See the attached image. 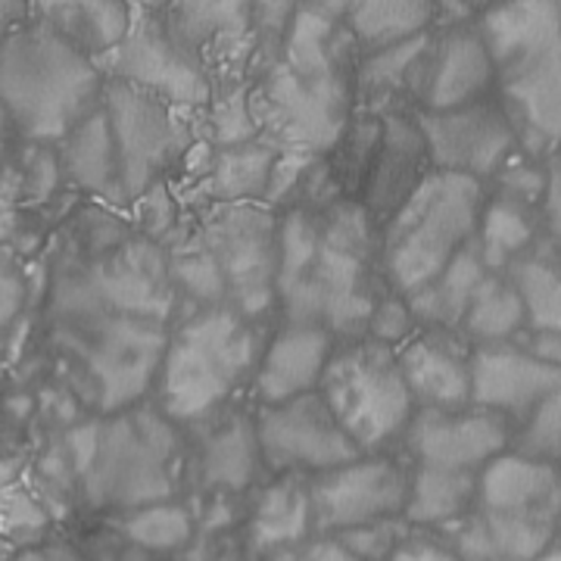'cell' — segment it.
Wrapping results in <instances>:
<instances>
[{
    "mask_svg": "<svg viewBox=\"0 0 561 561\" xmlns=\"http://www.w3.org/2000/svg\"><path fill=\"white\" fill-rule=\"evenodd\" d=\"M98 69L103 79L128 81L175 110H203L216 91V81L203 62L172 38L160 10H144L135 16L128 35L98 60Z\"/></svg>",
    "mask_w": 561,
    "mask_h": 561,
    "instance_id": "15",
    "label": "cell"
},
{
    "mask_svg": "<svg viewBox=\"0 0 561 561\" xmlns=\"http://www.w3.org/2000/svg\"><path fill=\"white\" fill-rule=\"evenodd\" d=\"M356 54L343 22L300 7L250 91L260 138L284 153H328L356 116Z\"/></svg>",
    "mask_w": 561,
    "mask_h": 561,
    "instance_id": "2",
    "label": "cell"
},
{
    "mask_svg": "<svg viewBox=\"0 0 561 561\" xmlns=\"http://www.w3.org/2000/svg\"><path fill=\"white\" fill-rule=\"evenodd\" d=\"M478 32L518 147L549 153L561 140V0H500Z\"/></svg>",
    "mask_w": 561,
    "mask_h": 561,
    "instance_id": "7",
    "label": "cell"
},
{
    "mask_svg": "<svg viewBox=\"0 0 561 561\" xmlns=\"http://www.w3.org/2000/svg\"><path fill=\"white\" fill-rule=\"evenodd\" d=\"M25 302H28L25 268L16 260V253L0 243V346L7 343L13 324L20 321Z\"/></svg>",
    "mask_w": 561,
    "mask_h": 561,
    "instance_id": "39",
    "label": "cell"
},
{
    "mask_svg": "<svg viewBox=\"0 0 561 561\" xmlns=\"http://www.w3.org/2000/svg\"><path fill=\"white\" fill-rule=\"evenodd\" d=\"M206 561H253V559H250V556L243 552L238 542L231 540L228 546H221V549L216 552V556H213V559H206Z\"/></svg>",
    "mask_w": 561,
    "mask_h": 561,
    "instance_id": "45",
    "label": "cell"
},
{
    "mask_svg": "<svg viewBox=\"0 0 561 561\" xmlns=\"http://www.w3.org/2000/svg\"><path fill=\"white\" fill-rule=\"evenodd\" d=\"M54 150H57L62 181L69 187L106 206H122L116 153H113V138H110L103 106H98L88 119H81L66 138L57 140Z\"/></svg>",
    "mask_w": 561,
    "mask_h": 561,
    "instance_id": "29",
    "label": "cell"
},
{
    "mask_svg": "<svg viewBox=\"0 0 561 561\" xmlns=\"http://www.w3.org/2000/svg\"><path fill=\"white\" fill-rule=\"evenodd\" d=\"M534 561H561V542L559 540L552 542V546H549V549L542 552L540 559H534Z\"/></svg>",
    "mask_w": 561,
    "mask_h": 561,
    "instance_id": "46",
    "label": "cell"
},
{
    "mask_svg": "<svg viewBox=\"0 0 561 561\" xmlns=\"http://www.w3.org/2000/svg\"><path fill=\"white\" fill-rule=\"evenodd\" d=\"M256 443H260L265 474H300L312 478L319 471L337 468L362 456L343 434L337 419L324 405L319 390L302 393L275 405H256L253 412Z\"/></svg>",
    "mask_w": 561,
    "mask_h": 561,
    "instance_id": "16",
    "label": "cell"
},
{
    "mask_svg": "<svg viewBox=\"0 0 561 561\" xmlns=\"http://www.w3.org/2000/svg\"><path fill=\"white\" fill-rule=\"evenodd\" d=\"M0 427H3V400H0Z\"/></svg>",
    "mask_w": 561,
    "mask_h": 561,
    "instance_id": "47",
    "label": "cell"
},
{
    "mask_svg": "<svg viewBox=\"0 0 561 561\" xmlns=\"http://www.w3.org/2000/svg\"><path fill=\"white\" fill-rule=\"evenodd\" d=\"M103 116L110 125L122 206H138L179 172L191 153V128L179 110L119 79L103 81Z\"/></svg>",
    "mask_w": 561,
    "mask_h": 561,
    "instance_id": "13",
    "label": "cell"
},
{
    "mask_svg": "<svg viewBox=\"0 0 561 561\" xmlns=\"http://www.w3.org/2000/svg\"><path fill=\"white\" fill-rule=\"evenodd\" d=\"M103 522L116 524L128 540L140 546L144 552L157 556V559H181L197 534V515H194V502L184 500H165L131 508L122 515H110Z\"/></svg>",
    "mask_w": 561,
    "mask_h": 561,
    "instance_id": "33",
    "label": "cell"
},
{
    "mask_svg": "<svg viewBox=\"0 0 561 561\" xmlns=\"http://www.w3.org/2000/svg\"><path fill=\"white\" fill-rule=\"evenodd\" d=\"M275 324H262L228 306L179 309L150 402L184 434L219 412L241 405L265 341Z\"/></svg>",
    "mask_w": 561,
    "mask_h": 561,
    "instance_id": "6",
    "label": "cell"
},
{
    "mask_svg": "<svg viewBox=\"0 0 561 561\" xmlns=\"http://www.w3.org/2000/svg\"><path fill=\"white\" fill-rule=\"evenodd\" d=\"M534 247V243H530ZM524 250L505 265V278L522 297L524 319L534 331H559L561 334V260Z\"/></svg>",
    "mask_w": 561,
    "mask_h": 561,
    "instance_id": "34",
    "label": "cell"
},
{
    "mask_svg": "<svg viewBox=\"0 0 561 561\" xmlns=\"http://www.w3.org/2000/svg\"><path fill=\"white\" fill-rule=\"evenodd\" d=\"M76 546L88 556V561H162L144 552L140 546H135L122 534L116 524L103 522V518H94L91 527H84L76 537Z\"/></svg>",
    "mask_w": 561,
    "mask_h": 561,
    "instance_id": "38",
    "label": "cell"
},
{
    "mask_svg": "<svg viewBox=\"0 0 561 561\" xmlns=\"http://www.w3.org/2000/svg\"><path fill=\"white\" fill-rule=\"evenodd\" d=\"M0 561H3V559H0Z\"/></svg>",
    "mask_w": 561,
    "mask_h": 561,
    "instance_id": "48",
    "label": "cell"
},
{
    "mask_svg": "<svg viewBox=\"0 0 561 561\" xmlns=\"http://www.w3.org/2000/svg\"><path fill=\"white\" fill-rule=\"evenodd\" d=\"M540 209L546 228L561 241V140L549 150L546 160V191H542Z\"/></svg>",
    "mask_w": 561,
    "mask_h": 561,
    "instance_id": "40",
    "label": "cell"
},
{
    "mask_svg": "<svg viewBox=\"0 0 561 561\" xmlns=\"http://www.w3.org/2000/svg\"><path fill=\"white\" fill-rule=\"evenodd\" d=\"M378 116H381V135L362 175L356 203L378 228H383L397 216L402 203L412 197L421 179L431 172V162L415 116L405 113H378Z\"/></svg>",
    "mask_w": 561,
    "mask_h": 561,
    "instance_id": "21",
    "label": "cell"
},
{
    "mask_svg": "<svg viewBox=\"0 0 561 561\" xmlns=\"http://www.w3.org/2000/svg\"><path fill=\"white\" fill-rule=\"evenodd\" d=\"M69 241L47 272L44 316H135L169 321L179 312V290L169 256L140 228L106 209H84L66 231Z\"/></svg>",
    "mask_w": 561,
    "mask_h": 561,
    "instance_id": "3",
    "label": "cell"
},
{
    "mask_svg": "<svg viewBox=\"0 0 561 561\" xmlns=\"http://www.w3.org/2000/svg\"><path fill=\"white\" fill-rule=\"evenodd\" d=\"M179 309L228 306L247 319L278 324V213L265 203L206 206L187 234L162 247Z\"/></svg>",
    "mask_w": 561,
    "mask_h": 561,
    "instance_id": "5",
    "label": "cell"
},
{
    "mask_svg": "<svg viewBox=\"0 0 561 561\" xmlns=\"http://www.w3.org/2000/svg\"><path fill=\"white\" fill-rule=\"evenodd\" d=\"M483 181L431 169L381 228V272L400 297L419 294L478 234Z\"/></svg>",
    "mask_w": 561,
    "mask_h": 561,
    "instance_id": "11",
    "label": "cell"
},
{
    "mask_svg": "<svg viewBox=\"0 0 561 561\" xmlns=\"http://www.w3.org/2000/svg\"><path fill=\"white\" fill-rule=\"evenodd\" d=\"M419 131L431 169L486 181L518 150V135L496 94L453 110H419Z\"/></svg>",
    "mask_w": 561,
    "mask_h": 561,
    "instance_id": "17",
    "label": "cell"
},
{
    "mask_svg": "<svg viewBox=\"0 0 561 561\" xmlns=\"http://www.w3.org/2000/svg\"><path fill=\"white\" fill-rule=\"evenodd\" d=\"M250 13L253 0H165L160 16L172 38L203 62L209 72V62L228 54L234 41L250 38Z\"/></svg>",
    "mask_w": 561,
    "mask_h": 561,
    "instance_id": "26",
    "label": "cell"
},
{
    "mask_svg": "<svg viewBox=\"0 0 561 561\" xmlns=\"http://www.w3.org/2000/svg\"><path fill=\"white\" fill-rule=\"evenodd\" d=\"M3 561H88V556L81 552L76 540H44L38 546H25L16 549L10 559Z\"/></svg>",
    "mask_w": 561,
    "mask_h": 561,
    "instance_id": "43",
    "label": "cell"
},
{
    "mask_svg": "<svg viewBox=\"0 0 561 561\" xmlns=\"http://www.w3.org/2000/svg\"><path fill=\"white\" fill-rule=\"evenodd\" d=\"M459 561H534L559 540L561 471L552 461L502 453L478 471L471 512L443 527Z\"/></svg>",
    "mask_w": 561,
    "mask_h": 561,
    "instance_id": "8",
    "label": "cell"
},
{
    "mask_svg": "<svg viewBox=\"0 0 561 561\" xmlns=\"http://www.w3.org/2000/svg\"><path fill=\"white\" fill-rule=\"evenodd\" d=\"M272 561H362L353 552H346L334 537H309L300 546L280 552Z\"/></svg>",
    "mask_w": 561,
    "mask_h": 561,
    "instance_id": "42",
    "label": "cell"
},
{
    "mask_svg": "<svg viewBox=\"0 0 561 561\" xmlns=\"http://www.w3.org/2000/svg\"><path fill=\"white\" fill-rule=\"evenodd\" d=\"M387 294L381 228L359 203L324 197L278 209V321L356 341Z\"/></svg>",
    "mask_w": 561,
    "mask_h": 561,
    "instance_id": "1",
    "label": "cell"
},
{
    "mask_svg": "<svg viewBox=\"0 0 561 561\" xmlns=\"http://www.w3.org/2000/svg\"><path fill=\"white\" fill-rule=\"evenodd\" d=\"M486 275H490V268L483 265L481 247H478V241H471L437 278L424 284L419 294H412L405 300L412 316H415V324L419 328L459 331L461 316H465L468 302Z\"/></svg>",
    "mask_w": 561,
    "mask_h": 561,
    "instance_id": "31",
    "label": "cell"
},
{
    "mask_svg": "<svg viewBox=\"0 0 561 561\" xmlns=\"http://www.w3.org/2000/svg\"><path fill=\"white\" fill-rule=\"evenodd\" d=\"M390 561H459L449 546L437 537V534H427V530H412L402 546L390 556Z\"/></svg>",
    "mask_w": 561,
    "mask_h": 561,
    "instance_id": "41",
    "label": "cell"
},
{
    "mask_svg": "<svg viewBox=\"0 0 561 561\" xmlns=\"http://www.w3.org/2000/svg\"><path fill=\"white\" fill-rule=\"evenodd\" d=\"M28 20L44 22L98 62L135 22V0H28Z\"/></svg>",
    "mask_w": 561,
    "mask_h": 561,
    "instance_id": "27",
    "label": "cell"
},
{
    "mask_svg": "<svg viewBox=\"0 0 561 561\" xmlns=\"http://www.w3.org/2000/svg\"><path fill=\"white\" fill-rule=\"evenodd\" d=\"M471 350L453 343L449 331L424 328L412 331L397 346L402 381L412 393L415 409H461L471 397V375H468Z\"/></svg>",
    "mask_w": 561,
    "mask_h": 561,
    "instance_id": "25",
    "label": "cell"
},
{
    "mask_svg": "<svg viewBox=\"0 0 561 561\" xmlns=\"http://www.w3.org/2000/svg\"><path fill=\"white\" fill-rule=\"evenodd\" d=\"M474 241L481 247L486 268H505L518 253H524L534 243L530 206L512 201V197H502V194H496L493 201L486 197Z\"/></svg>",
    "mask_w": 561,
    "mask_h": 561,
    "instance_id": "36",
    "label": "cell"
},
{
    "mask_svg": "<svg viewBox=\"0 0 561 561\" xmlns=\"http://www.w3.org/2000/svg\"><path fill=\"white\" fill-rule=\"evenodd\" d=\"M471 375V405L490 409L512 424H522L542 400L561 390V368L534 356L527 346L483 343L471 350L468 359Z\"/></svg>",
    "mask_w": 561,
    "mask_h": 561,
    "instance_id": "20",
    "label": "cell"
},
{
    "mask_svg": "<svg viewBox=\"0 0 561 561\" xmlns=\"http://www.w3.org/2000/svg\"><path fill=\"white\" fill-rule=\"evenodd\" d=\"M306 481L309 478H300V474H268L243 500L234 542L250 559L272 561L280 552L316 537Z\"/></svg>",
    "mask_w": 561,
    "mask_h": 561,
    "instance_id": "22",
    "label": "cell"
},
{
    "mask_svg": "<svg viewBox=\"0 0 561 561\" xmlns=\"http://www.w3.org/2000/svg\"><path fill=\"white\" fill-rule=\"evenodd\" d=\"M187 437L184 490L197 500H247L268 474L262 465L253 412L231 405Z\"/></svg>",
    "mask_w": 561,
    "mask_h": 561,
    "instance_id": "18",
    "label": "cell"
},
{
    "mask_svg": "<svg viewBox=\"0 0 561 561\" xmlns=\"http://www.w3.org/2000/svg\"><path fill=\"white\" fill-rule=\"evenodd\" d=\"M316 537H341L365 524L402 518L409 461L397 453H368L309 478Z\"/></svg>",
    "mask_w": 561,
    "mask_h": 561,
    "instance_id": "14",
    "label": "cell"
},
{
    "mask_svg": "<svg viewBox=\"0 0 561 561\" xmlns=\"http://www.w3.org/2000/svg\"><path fill=\"white\" fill-rule=\"evenodd\" d=\"M415 527H409L402 518H390V522H375L365 524V527H356V530H346V534L334 537V540L362 561H390V556L400 549L402 540Z\"/></svg>",
    "mask_w": 561,
    "mask_h": 561,
    "instance_id": "37",
    "label": "cell"
},
{
    "mask_svg": "<svg viewBox=\"0 0 561 561\" xmlns=\"http://www.w3.org/2000/svg\"><path fill=\"white\" fill-rule=\"evenodd\" d=\"M524 321L527 319H524L522 297L515 294L508 278L486 275L468 302L465 316H461L459 331L468 341H474V346L505 343L522 331Z\"/></svg>",
    "mask_w": 561,
    "mask_h": 561,
    "instance_id": "35",
    "label": "cell"
},
{
    "mask_svg": "<svg viewBox=\"0 0 561 561\" xmlns=\"http://www.w3.org/2000/svg\"><path fill=\"white\" fill-rule=\"evenodd\" d=\"M402 456L415 468L481 471L512 446V424L481 405L415 409L402 431Z\"/></svg>",
    "mask_w": 561,
    "mask_h": 561,
    "instance_id": "19",
    "label": "cell"
},
{
    "mask_svg": "<svg viewBox=\"0 0 561 561\" xmlns=\"http://www.w3.org/2000/svg\"><path fill=\"white\" fill-rule=\"evenodd\" d=\"M47 337L62 387L88 419H103L150 400L169 324L135 316L50 319Z\"/></svg>",
    "mask_w": 561,
    "mask_h": 561,
    "instance_id": "9",
    "label": "cell"
},
{
    "mask_svg": "<svg viewBox=\"0 0 561 561\" xmlns=\"http://www.w3.org/2000/svg\"><path fill=\"white\" fill-rule=\"evenodd\" d=\"M493 94V62L478 28H453L427 38L421 57V110H453Z\"/></svg>",
    "mask_w": 561,
    "mask_h": 561,
    "instance_id": "24",
    "label": "cell"
},
{
    "mask_svg": "<svg viewBox=\"0 0 561 561\" xmlns=\"http://www.w3.org/2000/svg\"><path fill=\"white\" fill-rule=\"evenodd\" d=\"M434 20V0H356L343 16V28L359 57L419 38Z\"/></svg>",
    "mask_w": 561,
    "mask_h": 561,
    "instance_id": "32",
    "label": "cell"
},
{
    "mask_svg": "<svg viewBox=\"0 0 561 561\" xmlns=\"http://www.w3.org/2000/svg\"><path fill=\"white\" fill-rule=\"evenodd\" d=\"M334 346L337 341L321 328L278 321L265 341L256 375L250 383V397L256 400V405H275L319 390L321 371L331 359Z\"/></svg>",
    "mask_w": 561,
    "mask_h": 561,
    "instance_id": "23",
    "label": "cell"
},
{
    "mask_svg": "<svg viewBox=\"0 0 561 561\" xmlns=\"http://www.w3.org/2000/svg\"><path fill=\"white\" fill-rule=\"evenodd\" d=\"M319 397L362 456L390 453L415 415V402L397 362V346L371 337L334 346L321 371Z\"/></svg>",
    "mask_w": 561,
    "mask_h": 561,
    "instance_id": "12",
    "label": "cell"
},
{
    "mask_svg": "<svg viewBox=\"0 0 561 561\" xmlns=\"http://www.w3.org/2000/svg\"><path fill=\"white\" fill-rule=\"evenodd\" d=\"M103 72L44 22L28 20L0 44V106L20 140L57 144L103 98Z\"/></svg>",
    "mask_w": 561,
    "mask_h": 561,
    "instance_id": "10",
    "label": "cell"
},
{
    "mask_svg": "<svg viewBox=\"0 0 561 561\" xmlns=\"http://www.w3.org/2000/svg\"><path fill=\"white\" fill-rule=\"evenodd\" d=\"M478 496V471H440L409 465L402 522L415 530H443L465 518Z\"/></svg>",
    "mask_w": 561,
    "mask_h": 561,
    "instance_id": "30",
    "label": "cell"
},
{
    "mask_svg": "<svg viewBox=\"0 0 561 561\" xmlns=\"http://www.w3.org/2000/svg\"><path fill=\"white\" fill-rule=\"evenodd\" d=\"M60 443L84 515L110 518L184 496L187 437L150 400L116 415L79 419Z\"/></svg>",
    "mask_w": 561,
    "mask_h": 561,
    "instance_id": "4",
    "label": "cell"
},
{
    "mask_svg": "<svg viewBox=\"0 0 561 561\" xmlns=\"http://www.w3.org/2000/svg\"><path fill=\"white\" fill-rule=\"evenodd\" d=\"M28 22V0H0V44Z\"/></svg>",
    "mask_w": 561,
    "mask_h": 561,
    "instance_id": "44",
    "label": "cell"
},
{
    "mask_svg": "<svg viewBox=\"0 0 561 561\" xmlns=\"http://www.w3.org/2000/svg\"><path fill=\"white\" fill-rule=\"evenodd\" d=\"M280 150L265 138L213 147L203 162L201 191L209 206L216 203H265L275 179Z\"/></svg>",
    "mask_w": 561,
    "mask_h": 561,
    "instance_id": "28",
    "label": "cell"
}]
</instances>
